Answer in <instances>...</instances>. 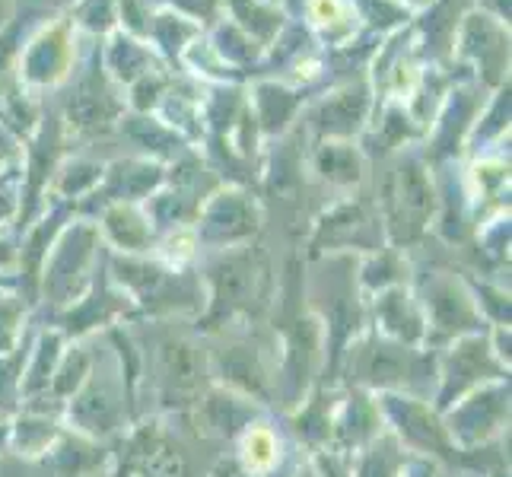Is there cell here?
<instances>
[{
  "mask_svg": "<svg viewBox=\"0 0 512 477\" xmlns=\"http://www.w3.org/2000/svg\"><path fill=\"white\" fill-rule=\"evenodd\" d=\"M67 67V42L58 29L45 32L42 39H35L32 48L26 51V77L29 80H39V83H48V80H58Z\"/></svg>",
  "mask_w": 512,
  "mask_h": 477,
  "instance_id": "obj_1",
  "label": "cell"
},
{
  "mask_svg": "<svg viewBox=\"0 0 512 477\" xmlns=\"http://www.w3.org/2000/svg\"><path fill=\"white\" fill-rule=\"evenodd\" d=\"M312 20L319 26H338L350 20V10L341 0H312ZM344 29H350V23H344Z\"/></svg>",
  "mask_w": 512,
  "mask_h": 477,
  "instance_id": "obj_2",
  "label": "cell"
},
{
  "mask_svg": "<svg viewBox=\"0 0 512 477\" xmlns=\"http://www.w3.org/2000/svg\"><path fill=\"white\" fill-rule=\"evenodd\" d=\"M7 7H10V0H0V26H4V16H7Z\"/></svg>",
  "mask_w": 512,
  "mask_h": 477,
  "instance_id": "obj_3",
  "label": "cell"
}]
</instances>
